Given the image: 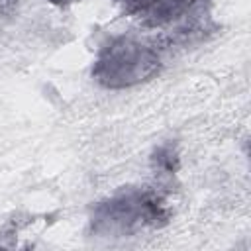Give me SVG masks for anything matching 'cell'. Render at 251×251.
Returning a JSON list of instances; mask_svg holds the SVG:
<instances>
[{"label":"cell","mask_w":251,"mask_h":251,"mask_svg":"<svg viewBox=\"0 0 251 251\" xmlns=\"http://www.w3.org/2000/svg\"><path fill=\"white\" fill-rule=\"evenodd\" d=\"M159 67V55L149 45L122 37L112 41L96 63V76L106 86H129L149 78Z\"/></svg>","instance_id":"1"},{"label":"cell","mask_w":251,"mask_h":251,"mask_svg":"<svg viewBox=\"0 0 251 251\" xmlns=\"http://www.w3.org/2000/svg\"><path fill=\"white\" fill-rule=\"evenodd\" d=\"M161 218H163V204L155 194L129 192L100 206L94 224L100 229L131 233L133 229H139L143 226L157 224V220Z\"/></svg>","instance_id":"2"},{"label":"cell","mask_w":251,"mask_h":251,"mask_svg":"<svg viewBox=\"0 0 251 251\" xmlns=\"http://www.w3.org/2000/svg\"><path fill=\"white\" fill-rule=\"evenodd\" d=\"M124 10L133 18H139L143 24L161 27L169 24H178L186 20L200 0H120Z\"/></svg>","instance_id":"3"}]
</instances>
